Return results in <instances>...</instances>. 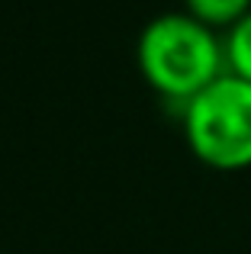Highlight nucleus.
Masks as SVG:
<instances>
[{
	"instance_id": "3",
	"label": "nucleus",
	"mask_w": 251,
	"mask_h": 254,
	"mask_svg": "<svg viewBox=\"0 0 251 254\" xmlns=\"http://www.w3.org/2000/svg\"><path fill=\"white\" fill-rule=\"evenodd\" d=\"M184 13L216 32H229L242 16L251 13V0H184Z\"/></svg>"
},
{
	"instance_id": "1",
	"label": "nucleus",
	"mask_w": 251,
	"mask_h": 254,
	"mask_svg": "<svg viewBox=\"0 0 251 254\" xmlns=\"http://www.w3.org/2000/svg\"><path fill=\"white\" fill-rule=\"evenodd\" d=\"M135 62L145 84L181 110L229 71L222 36L184 10L161 13L145 26L135 42Z\"/></svg>"
},
{
	"instance_id": "4",
	"label": "nucleus",
	"mask_w": 251,
	"mask_h": 254,
	"mask_svg": "<svg viewBox=\"0 0 251 254\" xmlns=\"http://www.w3.org/2000/svg\"><path fill=\"white\" fill-rule=\"evenodd\" d=\"M226 42V68L229 74L242 77V81H251V13L242 16L232 29L222 36Z\"/></svg>"
},
{
	"instance_id": "2",
	"label": "nucleus",
	"mask_w": 251,
	"mask_h": 254,
	"mask_svg": "<svg viewBox=\"0 0 251 254\" xmlns=\"http://www.w3.org/2000/svg\"><path fill=\"white\" fill-rule=\"evenodd\" d=\"M181 126L200 164L226 174L251 168V81L226 71L181 110Z\"/></svg>"
}]
</instances>
